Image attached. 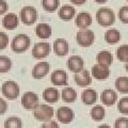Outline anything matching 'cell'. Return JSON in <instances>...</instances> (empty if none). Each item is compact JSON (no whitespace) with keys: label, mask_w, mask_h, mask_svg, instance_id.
<instances>
[{"label":"cell","mask_w":128,"mask_h":128,"mask_svg":"<svg viewBox=\"0 0 128 128\" xmlns=\"http://www.w3.org/2000/svg\"><path fill=\"white\" fill-rule=\"evenodd\" d=\"M97 128H111V127L108 126V125H100V126H98Z\"/></svg>","instance_id":"obj_41"},{"label":"cell","mask_w":128,"mask_h":128,"mask_svg":"<svg viewBox=\"0 0 128 128\" xmlns=\"http://www.w3.org/2000/svg\"><path fill=\"white\" fill-rule=\"evenodd\" d=\"M31 40L27 34H18L13 38V41L11 43V48L14 52L20 54L25 52V51L30 47Z\"/></svg>","instance_id":"obj_2"},{"label":"cell","mask_w":128,"mask_h":128,"mask_svg":"<svg viewBox=\"0 0 128 128\" xmlns=\"http://www.w3.org/2000/svg\"><path fill=\"white\" fill-rule=\"evenodd\" d=\"M12 67V61L10 58L1 56L0 57V73H6Z\"/></svg>","instance_id":"obj_31"},{"label":"cell","mask_w":128,"mask_h":128,"mask_svg":"<svg viewBox=\"0 0 128 128\" xmlns=\"http://www.w3.org/2000/svg\"><path fill=\"white\" fill-rule=\"evenodd\" d=\"M2 94L4 95V97L11 100H15L16 98L19 96V86L13 80H8L2 84Z\"/></svg>","instance_id":"obj_4"},{"label":"cell","mask_w":128,"mask_h":128,"mask_svg":"<svg viewBox=\"0 0 128 128\" xmlns=\"http://www.w3.org/2000/svg\"><path fill=\"white\" fill-rule=\"evenodd\" d=\"M75 113L68 107H60L57 110V118L63 124H68L74 120Z\"/></svg>","instance_id":"obj_9"},{"label":"cell","mask_w":128,"mask_h":128,"mask_svg":"<svg viewBox=\"0 0 128 128\" xmlns=\"http://www.w3.org/2000/svg\"><path fill=\"white\" fill-rule=\"evenodd\" d=\"M96 19L97 22L102 27H109L115 22L114 12L110 8H100L96 12Z\"/></svg>","instance_id":"obj_1"},{"label":"cell","mask_w":128,"mask_h":128,"mask_svg":"<svg viewBox=\"0 0 128 128\" xmlns=\"http://www.w3.org/2000/svg\"><path fill=\"white\" fill-rule=\"evenodd\" d=\"M74 79L79 86H88L92 83V77L89 73V70H82L80 72L75 73Z\"/></svg>","instance_id":"obj_11"},{"label":"cell","mask_w":128,"mask_h":128,"mask_svg":"<svg viewBox=\"0 0 128 128\" xmlns=\"http://www.w3.org/2000/svg\"><path fill=\"white\" fill-rule=\"evenodd\" d=\"M118 109L123 114H128V96L121 98L118 104Z\"/></svg>","instance_id":"obj_32"},{"label":"cell","mask_w":128,"mask_h":128,"mask_svg":"<svg viewBox=\"0 0 128 128\" xmlns=\"http://www.w3.org/2000/svg\"><path fill=\"white\" fill-rule=\"evenodd\" d=\"M76 38H77V43L80 46L82 47H89L90 45H92L94 42L95 35L94 32L91 30H86V29H81L77 32V35H76Z\"/></svg>","instance_id":"obj_6"},{"label":"cell","mask_w":128,"mask_h":128,"mask_svg":"<svg viewBox=\"0 0 128 128\" xmlns=\"http://www.w3.org/2000/svg\"><path fill=\"white\" fill-rule=\"evenodd\" d=\"M116 57L121 62H128V45H121L118 48Z\"/></svg>","instance_id":"obj_30"},{"label":"cell","mask_w":128,"mask_h":128,"mask_svg":"<svg viewBox=\"0 0 128 128\" xmlns=\"http://www.w3.org/2000/svg\"><path fill=\"white\" fill-rule=\"evenodd\" d=\"M50 80L54 86H66L67 84V74L63 70H56L50 76Z\"/></svg>","instance_id":"obj_14"},{"label":"cell","mask_w":128,"mask_h":128,"mask_svg":"<svg viewBox=\"0 0 128 128\" xmlns=\"http://www.w3.org/2000/svg\"><path fill=\"white\" fill-rule=\"evenodd\" d=\"M100 100L104 105H106L107 107L113 106L115 102L118 100V93L111 89L104 90L100 94Z\"/></svg>","instance_id":"obj_12"},{"label":"cell","mask_w":128,"mask_h":128,"mask_svg":"<svg viewBox=\"0 0 128 128\" xmlns=\"http://www.w3.org/2000/svg\"><path fill=\"white\" fill-rule=\"evenodd\" d=\"M114 128H128V118H118L114 123Z\"/></svg>","instance_id":"obj_34"},{"label":"cell","mask_w":128,"mask_h":128,"mask_svg":"<svg viewBox=\"0 0 128 128\" xmlns=\"http://www.w3.org/2000/svg\"><path fill=\"white\" fill-rule=\"evenodd\" d=\"M115 88L118 92L124 94L128 93V77H125V76H121L116 79L115 81Z\"/></svg>","instance_id":"obj_27"},{"label":"cell","mask_w":128,"mask_h":128,"mask_svg":"<svg viewBox=\"0 0 128 128\" xmlns=\"http://www.w3.org/2000/svg\"><path fill=\"white\" fill-rule=\"evenodd\" d=\"M9 44V35L4 32H0V49H4Z\"/></svg>","instance_id":"obj_35"},{"label":"cell","mask_w":128,"mask_h":128,"mask_svg":"<svg viewBox=\"0 0 128 128\" xmlns=\"http://www.w3.org/2000/svg\"><path fill=\"white\" fill-rule=\"evenodd\" d=\"M50 64L48 62H40L32 68V77L34 79H42L49 73Z\"/></svg>","instance_id":"obj_10"},{"label":"cell","mask_w":128,"mask_h":128,"mask_svg":"<svg viewBox=\"0 0 128 128\" xmlns=\"http://www.w3.org/2000/svg\"><path fill=\"white\" fill-rule=\"evenodd\" d=\"M42 4L45 11L54 12L59 8L60 1L59 0H42Z\"/></svg>","instance_id":"obj_29"},{"label":"cell","mask_w":128,"mask_h":128,"mask_svg":"<svg viewBox=\"0 0 128 128\" xmlns=\"http://www.w3.org/2000/svg\"><path fill=\"white\" fill-rule=\"evenodd\" d=\"M18 17L17 15L14 13H9L4 15V17L2 18V26L6 29H15L18 26Z\"/></svg>","instance_id":"obj_19"},{"label":"cell","mask_w":128,"mask_h":128,"mask_svg":"<svg viewBox=\"0 0 128 128\" xmlns=\"http://www.w3.org/2000/svg\"><path fill=\"white\" fill-rule=\"evenodd\" d=\"M95 2H98V3H105V2H107L108 0H94Z\"/></svg>","instance_id":"obj_40"},{"label":"cell","mask_w":128,"mask_h":128,"mask_svg":"<svg viewBox=\"0 0 128 128\" xmlns=\"http://www.w3.org/2000/svg\"><path fill=\"white\" fill-rule=\"evenodd\" d=\"M51 27L45 22H41L38 24L35 28V33L40 38H48L51 35Z\"/></svg>","instance_id":"obj_21"},{"label":"cell","mask_w":128,"mask_h":128,"mask_svg":"<svg viewBox=\"0 0 128 128\" xmlns=\"http://www.w3.org/2000/svg\"><path fill=\"white\" fill-rule=\"evenodd\" d=\"M67 67L70 72L77 73L83 70V59L79 56H72L67 60Z\"/></svg>","instance_id":"obj_16"},{"label":"cell","mask_w":128,"mask_h":128,"mask_svg":"<svg viewBox=\"0 0 128 128\" xmlns=\"http://www.w3.org/2000/svg\"><path fill=\"white\" fill-rule=\"evenodd\" d=\"M4 128H22V118L17 116H11L4 122Z\"/></svg>","instance_id":"obj_28"},{"label":"cell","mask_w":128,"mask_h":128,"mask_svg":"<svg viewBox=\"0 0 128 128\" xmlns=\"http://www.w3.org/2000/svg\"><path fill=\"white\" fill-rule=\"evenodd\" d=\"M127 1H128V0H127Z\"/></svg>","instance_id":"obj_43"},{"label":"cell","mask_w":128,"mask_h":128,"mask_svg":"<svg viewBox=\"0 0 128 128\" xmlns=\"http://www.w3.org/2000/svg\"><path fill=\"white\" fill-rule=\"evenodd\" d=\"M118 18L123 24H128V6H122L118 11Z\"/></svg>","instance_id":"obj_33"},{"label":"cell","mask_w":128,"mask_h":128,"mask_svg":"<svg viewBox=\"0 0 128 128\" xmlns=\"http://www.w3.org/2000/svg\"><path fill=\"white\" fill-rule=\"evenodd\" d=\"M105 114H106V111H105V108L100 105H97V106H94L91 110V118L94 120L96 122H100L105 118Z\"/></svg>","instance_id":"obj_25"},{"label":"cell","mask_w":128,"mask_h":128,"mask_svg":"<svg viewBox=\"0 0 128 128\" xmlns=\"http://www.w3.org/2000/svg\"><path fill=\"white\" fill-rule=\"evenodd\" d=\"M76 14V10L74 6H63L61 9L59 10V17L63 19V20H70L75 16Z\"/></svg>","instance_id":"obj_23"},{"label":"cell","mask_w":128,"mask_h":128,"mask_svg":"<svg viewBox=\"0 0 128 128\" xmlns=\"http://www.w3.org/2000/svg\"><path fill=\"white\" fill-rule=\"evenodd\" d=\"M70 1L72 3H74V4H76V6H81L86 1V0H70Z\"/></svg>","instance_id":"obj_39"},{"label":"cell","mask_w":128,"mask_h":128,"mask_svg":"<svg viewBox=\"0 0 128 128\" xmlns=\"http://www.w3.org/2000/svg\"><path fill=\"white\" fill-rule=\"evenodd\" d=\"M54 114V110L52 107L48 106V105H38L35 109L33 110V115L34 118L40 122H48L52 118Z\"/></svg>","instance_id":"obj_3"},{"label":"cell","mask_w":128,"mask_h":128,"mask_svg":"<svg viewBox=\"0 0 128 128\" xmlns=\"http://www.w3.org/2000/svg\"><path fill=\"white\" fill-rule=\"evenodd\" d=\"M50 52V45L47 42H40L34 44L32 48V56L35 59H43Z\"/></svg>","instance_id":"obj_8"},{"label":"cell","mask_w":128,"mask_h":128,"mask_svg":"<svg viewBox=\"0 0 128 128\" xmlns=\"http://www.w3.org/2000/svg\"><path fill=\"white\" fill-rule=\"evenodd\" d=\"M62 99L65 102H74L77 99V92L73 88H65L62 91Z\"/></svg>","instance_id":"obj_26"},{"label":"cell","mask_w":128,"mask_h":128,"mask_svg":"<svg viewBox=\"0 0 128 128\" xmlns=\"http://www.w3.org/2000/svg\"><path fill=\"white\" fill-rule=\"evenodd\" d=\"M76 26L80 29H86L92 25V16L88 12H81L76 17Z\"/></svg>","instance_id":"obj_17"},{"label":"cell","mask_w":128,"mask_h":128,"mask_svg":"<svg viewBox=\"0 0 128 128\" xmlns=\"http://www.w3.org/2000/svg\"><path fill=\"white\" fill-rule=\"evenodd\" d=\"M96 61H97V64H99V65L109 67L112 64V61H113V56H112L110 51L102 50L96 56Z\"/></svg>","instance_id":"obj_18"},{"label":"cell","mask_w":128,"mask_h":128,"mask_svg":"<svg viewBox=\"0 0 128 128\" xmlns=\"http://www.w3.org/2000/svg\"><path fill=\"white\" fill-rule=\"evenodd\" d=\"M22 105L27 110H34L38 104V96L34 92H26L22 97Z\"/></svg>","instance_id":"obj_7"},{"label":"cell","mask_w":128,"mask_h":128,"mask_svg":"<svg viewBox=\"0 0 128 128\" xmlns=\"http://www.w3.org/2000/svg\"><path fill=\"white\" fill-rule=\"evenodd\" d=\"M42 128H60L59 124L56 121H48L42 125Z\"/></svg>","instance_id":"obj_36"},{"label":"cell","mask_w":128,"mask_h":128,"mask_svg":"<svg viewBox=\"0 0 128 128\" xmlns=\"http://www.w3.org/2000/svg\"><path fill=\"white\" fill-rule=\"evenodd\" d=\"M81 99L86 105H93L97 100V93L93 89H86L82 92Z\"/></svg>","instance_id":"obj_20"},{"label":"cell","mask_w":128,"mask_h":128,"mask_svg":"<svg viewBox=\"0 0 128 128\" xmlns=\"http://www.w3.org/2000/svg\"><path fill=\"white\" fill-rule=\"evenodd\" d=\"M6 110H8V104H6V102L3 98L0 97V115L3 114V113H6Z\"/></svg>","instance_id":"obj_37"},{"label":"cell","mask_w":128,"mask_h":128,"mask_svg":"<svg viewBox=\"0 0 128 128\" xmlns=\"http://www.w3.org/2000/svg\"><path fill=\"white\" fill-rule=\"evenodd\" d=\"M105 40L109 44H116L121 40V33H120L118 29L112 28V29H109L105 33Z\"/></svg>","instance_id":"obj_24"},{"label":"cell","mask_w":128,"mask_h":128,"mask_svg":"<svg viewBox=\"0 0 128 128\" xmlns=\"http://www.w3.org/2000/svg\"><path fill=\"white\" fill-rule=\"evenodd\" d=\"M125 70H127V73H128V62L126 63V65H125Z\"/></svg>","instance_id":"obj_42"},{"label":"cell","mask_w":128,"mask_h":128,"mask_svg":"<svg viewBox=\"0 0 128 128\" xmlns=\"http://www.w3.org/2000/svg\"><path fill=\"white\" fill-rule=\"evenodd\" d=\"M109 75H110L109 67L99 65V64H95V65H93V67H92V76H93L95 79L104 80V79H107L109 77Z\"/></svg>","instance_id":"obj_15"},{"label":"cell","mask_w":128,"mask_h":128,"mask_svg":"<svg viewBox=\"0 0 128 128\" xmlns=\"http://www.w3.org/2000/svg\"><path fill=\"white\" fill-rule=\"evenodd\" d=\"M8 9H9V6H8L6 1H4V0H0V15L4 14L8 11Z\"/></svg>","instance_id":"obj_38"},{"label":"cell","mask_w":128,"mask_h":128,"mask_svg":"<svg viewBox=\"0 0 128 128\" xmlns=\"http://www.w3.org/2000/svg\"><path fill=\"white\" fill-rule=\"evenodd\" d=\"M68 49H70V46H68V43H67L66 40L58 38L54 41V54L57 56H59V57H64V56H66L68 54Z\"/></svg>","instance_id":"obj_13"},{"label":"cell","mask_w":128,"mask_h":128,"mask_svg":"<svg viewBox=\"0 0 128 128\" xmlns=\"http://www.w3.org/2000/svg\"><path fill=\"white\" fill-rule=\"evenodd\" d=\"M19 16L25 25H33L38 19V11L34 6H26L19 12Z\"/></svg>","instance_id":"obj_5"},{"label":"cell","mask_w":128,"mask_h":128,"mask_svg":"<svg viewBox=\"0 0 128 128\" xmlns=\"http://www.w3.org/2000/svg\"><path fill=\"white\" fill-rule=\"evenodd\" d=\"M43 98L45 99L47 102L54 104L58 102L59 99V92L54 88H47L43 92Z\"/></svg>","instance_id":"obj_22"}]
</instances>
